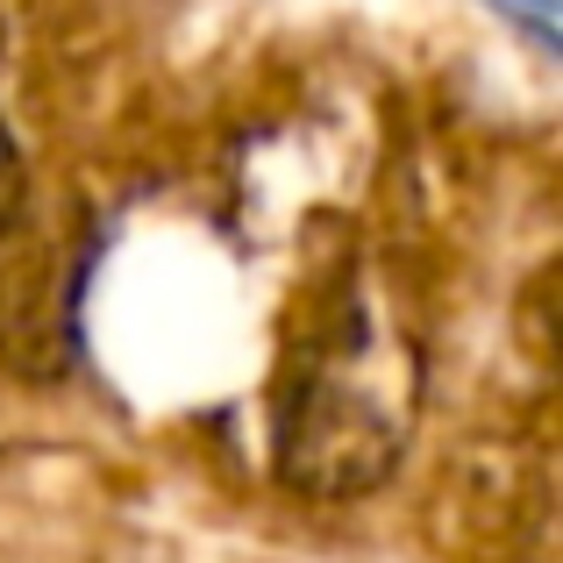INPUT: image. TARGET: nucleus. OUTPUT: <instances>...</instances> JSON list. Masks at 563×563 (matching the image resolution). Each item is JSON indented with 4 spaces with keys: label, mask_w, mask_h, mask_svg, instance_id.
I'll return each instance as SVG.
<instances>
[{
    "label": "nucleus",
    "mask_w": 563,
    "mask_h": 563,
    "mask_svg": "<svg viewBox=\"0 0 563 563\" xmlns=\"http://www.w3.org/2000/svg\"><path fill=\"white\" fill-rule=\"evenodd\" d=\"M493 14H507L514 29H528V43H536L542 57L563 51V14H556V0H493Z\"/></svg>",
    "instance_id": "f257e3e1"
},
{
    "label": "nucleus",
    "mask_w": 563,
    "mask_h": 563,
    "mask_svg": "<svg viewBox=\"0 0 563 563\" xmlns=\"http://www.w3.org/2000/svg\"><path fill=\"white\" fill-rule=\"evenodd\" d=\"M22 200H29V172H22V151H14L8 122H0V243H8V229L22 221Z\"/></svg>",
    "instance_id": "f03ea898"
}]
</instances>
